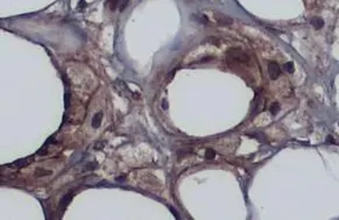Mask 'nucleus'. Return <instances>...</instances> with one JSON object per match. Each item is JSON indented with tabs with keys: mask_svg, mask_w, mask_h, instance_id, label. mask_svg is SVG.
Returning <instances> with one entry per match:
<instances>
[{
	"mask_svg": "<svg viewBox=\"0 0 339 220\" xmlns=\"http://www.w3.org/2000/svg\"><path fill=\"white\" fill-rule=\"evenodd\" d=\"M280 111V105L277 103H274L272 106H270V113L272 114H276V113Z\"/></svg>",
	"mask_w": 339,
	"mask_h": 220,
	"instance_id": "obj_9",
	"label": "nucleus"
},
{
	"mask_svg": "<svg viewBox=\"0 0 339 220\" xmlns=\"http://www.w3.org/2000/svg\"><path fill=\"white\" fill-rule=\"evenodd\" d=\"M72 192H69V193H66L65 196H63L62 197V199L60 200V207H61V210H65V207L68 205H69V203L71 202V199H72Z\"/></svg>",
	"mask_w": 339,
	"mask_h": 220,
	"instance_id": "obj_3",
	"label": "nucleus"
},
{
	"mask_svg": "<svg viewBox=\"0 0 339 220\" xmlns=\"http://www.w3.org/2000/svg\"><path fill=\"white\" fill-rule=\"evenodd\" d=\"M32 161H33L32 157H27V158H22V159H19V161H15V162L13 163V165H15L16 168H25V167H27Z\"/></svg>",
	"mask_w": 339,
	"mask_h": 220,
	"instance_id": "obj_4",
	"label": "nucleus"
},
{
	"mask_svg": "<svg viewBox=\"0 0 339 220\" xmlns=\"http://www.w3.org/2000/svg\"><path fill=\"white\" fill-rule=\"evenodd\" d=\"M216 20H217V22H218V23H220V25H227V23L232 22V19H230L228 16H226V15H223V14H217V15H216Z\"/></svg>",
	"mask_w": 339,
	"mask_h": 220,
	"instance_id": "obj_6",
	"label": "nucleus"
},
{
	"mask_svg": "<svg viewBox=\"0 0 339 220\" xmlns=\"http://www.w3.org/2000/svg\"><path fill=\"white\" fill-rule=\"evenodd\" d=\"M101 118H103V113L101 112H98L97 114H95V116L92 118V127L93 128H98L100 126V122H101Z\"/></svg>",
	"mask_w": 339,
	"mask_h": 220,
	"instance_id": "obj_5",
	"label": "nucleus"
},
{
	"mask_svg": "<svg viewBox=\"0 0 339 220\" xmlns=\"http://www.w3.org/2000/svg\"><path fill=\"white\" fill-rule=\"evenodd\" d=\"M268 72L270 75V78L272 79H276L281 73V69L276 63H269L268 64Z\"/></svg>",
	"mask_w": 339,
	"mask_h": 220,
	"instance_id": "obj_2",
	"label": "nucleus"
},
{
	"mask_svg": "<svg viewBox=\"0 0 339 220\" xmlns=\"http://www.w3.org/2000/svg\"><path fill=\"white\" fill-rule=\"evenodd\" d=\"M226 55L228 58H231L232 61L237 62V63H246L248 59L247 55L240 49H230Z\"/></svg>",
	"mask_w": 339,
	"mask_h": 220,
	"instance_id": "obj_1",
	"label": "nucleus"
},
{
	"mask_svg": "<svg viewBox=\"0 0 339 220\" xmlns=\"http://www.w3.org/2000/svg\"><path fill=\"white\" fill-rule=\"evenodd\" d=\"M216 157V151L213 150V149H206V151H205V158L206 159H213Z\"/></svg>",
	"mask_w": 339,
	"mask_h": 220,
	"instance_id": "obj_7",
	"label": "nucleus"
},
{
	"mask_svg": "<svg viewBox=\"0 0 339 220\" xmlns=\"http://www.w3.org/2000/svg\"><path fill=\"white\" fill-rule=\"evenodd\" d=\"M124 179H125V178H124V177H122V176H121L120 178H117V181H124Z\"/></svg>",
	"mask_w": 339,
	"mask_h": 220,
	"instance_id": "obj_15",
	"label": "nucleus"
},
{
	"mask_svg": "<svg viewBox=\"0 0 339 220\" xmlns=\"http://www.w3.org/2000/svg\"><path fill=\"white\" fill-rule=\"evenodd\" d=\"M284 69L287 70L289 73H293V71H294V64L291 63V62H288V63L284 65Z\"/></svg>",
	"mask_w": 339,
	"mask_h": 220,
	"instance_id": "obj_11",
	"label": "nucleus"
},
{
	"mask_svg": "<svg viewBox=\"0 0 339 220\" xmlns=\"http://www.w3.org/2000/svg\"><path fill=\"white\" fill-rule=\"evenodd\" d=\"M109 3H110V6H111V11H114L115 6L118 4V0H109Z\"/></svg>",
	"mask_w": 339,
	"mask_h": 220,
	"instance_id": "obj_12",
	"label": "nucleus"
},
{
	"mask_svg": "<svg viewBox=\"0 0 339 220\" xmlns=\"http://www.w3.org/2000/svg\"><path fill=\"white\" fill-rule=\"evenodd\" d=\"M50 174H51V172H50V171H39V172H38V175H41V176H42V175H50Z\"/></svg>",
	"mask_w": 339,
	"mask_h": 220,
	"instance_id": "obj_13",
	"label": "nucleus"
},
{
	"mask_svg": "<svg viewBox=\"0 0 339 220\" xmlns=\"http://www.w3.org/2000/svg\"><path fill=\"white\" fill-rule=\"evenodd\" d=\"M97 165H98V163L90 162V163H87V164L85 165V170H93V169L97 168Z\"/></svg>",
	"mask_w": 339,
	"mask_h": 220,
	"instance_id": "obj_10",
	"label": "nucleus"
},
{
	"mask_svg": "<svg viewBox=\"0 0 339 220\" xmlns=\"http://www.w3.org/2000/svg\"><path fill=\"white\" fill-rule=\"evenodd\" d=\"M311 23H312V25L316 27V28H320V27L324 25L323 20H320V19H318V17H315V19H312V20H311Z\"/></svg>",
	"mask_w": 339,
	"mask_h": 220,
	"instance_id": "obj_8",
	"label": "nucleus"
},
{
	"mask_svg": "<svg viewBox=\"0 0 339 220\" xmlns=\"http://www.w3.org/2000/svg\"><path fill=\"white\" fill-rule=\"evenodd\" d=\"M170 210L172 211V213H174V215H175V218H178V214H177V212L175 211V209H172V207H170Z\"/></svg>",
	"mask_w": 339,
	"mask_h": 220,
	"instance_id": "obj_14",
	"label": "nucleus"
}]
</instances>
